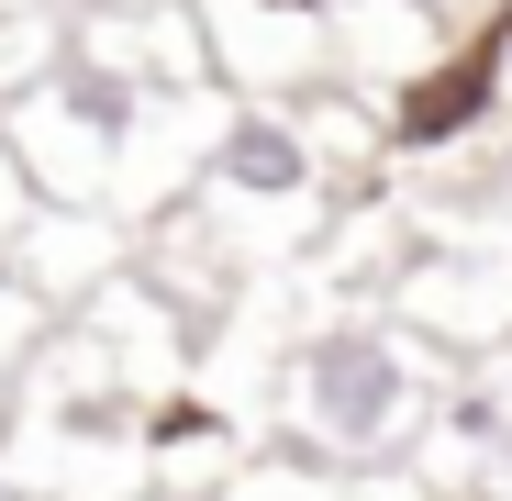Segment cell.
<instances>
[{
	"label": "cell",
	"mask_w": 512,
	"mask_h": 501,
	"mask_svg": "<svg viewBox=\"0 0 512 501\" xmlns=\"http://www.w3.org/2000/svg\"><path fill=\"white\" fill-rule=\"evenodd\" d=\"M245 424L279 457H312L334 479H412L423 435L457 390V357H435L390 301H312L268 334Z\"/></svg>",
	"instance_id": "cell-1"
},
{
	"label": "cell",
	"mask_w": 512,
	"mask_h": 501,
	"mask_svg": "<svg viewBox=\"0 0 512 501\" xmlns=\"http://www.w3.org/2000/svg\"><path fill=\"white\" fill-rule=\"evenodd\" d=\"M223 123H234V90H145V78L90 67V56H67L34 101L0 112V134H12L23 179L45 201L112 212L123 234H156L190 201V179H201Z\"/></svg>",
	"instance_id": "cell-2"
},
{
	"label": "cell",
	"mask_w": 512,
	"mask_h": 501,
	"mask_svg": "<svg viewBox=\"0 0 512 501\" xmlns=\"http://www.w3.org/2000/svg\"><path fill=\"white\" fill-rule=\"evenodd\" d=\"M390 312L435 357H457V368L512 357V179L490 201H435V234H423V257L401 268Z\"/></svg>",
	"instance_id": "cell-3"
},
{
	"label": "cell",
	"mask_w": 512,
	"mask_h": 501,
	"mask_svg": "<svg viewBox=\"0 0 512 501\" xmlns=\"http://www.w3.org/2000/svg\"><path fill=\"white\" fill-rule=\"evenodd\" d=\"M134 245H145V234H123L112 212H67V201H45V212L23 223V245H12V268H0V279L34 290V301L67 323L78 301H101V290L134 268Z\"/></svg>",
	"instance_id": "cell-4"
},
{
	"label": "cell",
	"mask_w": 512,
	"mask_h": 501,
	"mask_svg": "<svg viewBox=\"0 0 512 501\" xmlns=\"http://www.w3.org/2000/svg\"><path fill=\"white\" fill-rule=\"evenodd\" d=\"M223 501H412V479H334V468H312V457L256 446V457H245V479H234Z\"/></svg>",
	"instance_id": "cell-5"
},
{
	"label": "cell",
	"mask_w": 512,
	"mask_h": 501,
	"mask_svg": "<svg viewBox=\"0 0 512 501\" xmlns=\"http://www.w3.org/2000/svg\"><path fill=\"white\" fill-rule=\"evenodd\" d=\"M56 334V312L34 301V290H12L0 279V424H12V390H23V368H34V346Z\"/></svg>",
	"instance_id": "cell-6"
},
{
	"label": "cell",
	"mask_w": 512,
	"mask_h": 501,
	"mask_svg": "<svg viewBox=\"0 0 512 501\" xmlns=\"http://www.w3.org/2000/svg\"><path fill=\"white\" fill-rule=\"evenodd\" d=\"M45 212V190L23 179V156H12V134H0V268H12V245H23V223Z\"/></svg>",
	"instance_id": "cell-7"
},
{
	"label": "cell",
	"mask_w": 512,
	"mask_h": 501,
	"mask_svg": "<svg viewBox=\"0 0 512 501\" xmlns=\"http://www.w3.org/2000/svg\"><path fill=\"white\" fill-rule=\"evenodd\" d=\"M67 12H145V0H67Z\"/></svg>",
	"instance_id": "cell-8"
},
{
	"label": "cell",
	"mask_w": 512,
	"mask_h": 501,
	"mask_svg": "<svg viewBox=\"0 0 512 501\" xmlns=\"http://www.w3.org/2000/svg\"><path fill=\"white\" fill-rule=\"evenodd\" d=\"M0 12H67V0H0Z\"/></svg>",
	"instance_id": "cell-9"
},
{
	"label": "cell",
	"mask_w": 512,
	"mask_h": 501,
	"mask_svg": "<svg viewBox=\"0 0 512 501\" xmlns=\"http://www.w3.org/2000/svg\"><path fill=\"white\" fill-rule=\"evenodd\" d=\"M145 501H179V490H145Z\"/></svg>",
	"instance_id": "cell-10"
},
{
	"label": "cell",
	"mask_w": 512,
	"mask_h": 501,
	"mask_svg": "<svg viewBox=\"0 0 512 501\" xmlns=\"http://www.w3.org/2000/svg\"><path fill=\"white\" fill-rule=\"evenodd\" d=\"M501 501H512V479H501Z\"/></svg>",
	"instance_id": "cell-11"
}]
</instances>
